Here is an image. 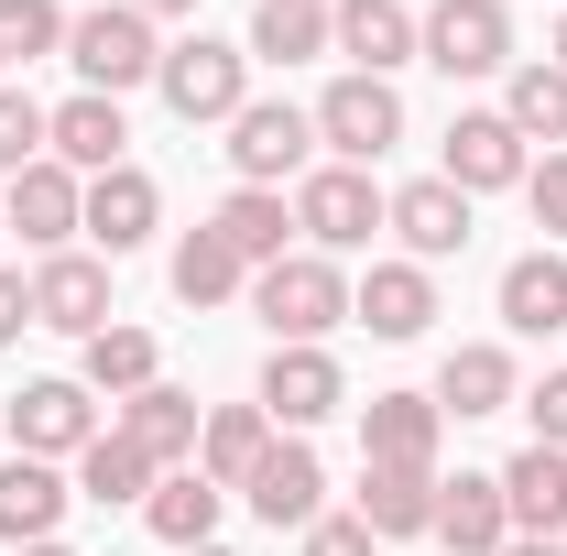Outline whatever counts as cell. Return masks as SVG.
Wrapping results in <instances>:
<instances>
[{
    "mask_svg": "<svg viewBox=\"0 0 567 556\" xmlns=\"http://www.w3.org/2000/svg\"><path fill=\"white\" fill-rule=\"evenodd\" d=\"M251 317L274 328V349H328V328H350V274L328 251H284L251 274Z\"/></svg>",
    "mask_w": 567,
    "mask_h": 556,
    "instance_id": "cell-1",
    "label": "cell"
},
{
    "mask_svg": "<svg viewBox=\"0 0 567 556\" xmlns=\"http://www.w3.org/2000/svg\"><path fill=\"white\" fill-rule=\"evenodd\" d=\"M382 218H393V197H382L360 164H306V175H295V240H306V251H328V262L371 251V240H382Z\"/></svg>",
    "mask_w": 567,
    "mask_h": 556,
    "instance_id": "cell-2",
    "label": "cell"
},
{
    "mask_svg": "<svg viewBox=\"0 0 567 556\" xmlns=\"http://www.w3.org/2000/svg\"><path fill=\"white\" fill-rule=\"evenodd\" d=\"M66 66H76V87H99V99H132V87L164 76V33L142 22L132 0H99V11L66 22Z\"/></svg>",
    "mask_w": 567,
    "mask_h": 556,
    "instance_id": "cell-3",
    "label": "cell"
},
{
    "mask_svg": "<svg viewBox=\"0 0 567 556\" xmlns=\"http://www.w3.org/2000/svg\"><path fill=\"white\" fill-rule=\"evenodd\" d=\"M153 87H164V110H175L186 132H197V121H218V132H229V121L251 110V44L186 33V44H164V76H153Z\"/></svg>",
    "mask_w": 567,
    "mask_h": 556,
    "instance_id": "cell-4",
    "label": "cell"
},
{
    "mask_svg": "<svg viewBox=\"0 0 567 556\" xmlns=\"http://www.w3.org/2000/svg\"><path fill=\"white\" fill-rule=\"evenodd\" d=\"M415 66L436 76H513V11L502 0H436V11H415Z\"/></svg>",
    "mask_w": 567,
    "mask_h": 556,
    "instance_id": "cell-5",
    "label": "cell"
},
{
    "mask_svg": "<svg viewBox=\"0 0 567 556\" xmlns=\"http://www.w3.org/2000/svg\"><path fill=\"white\" fill-rule=\"evenodd\" d=\"M317 142H328V164H382L393 142H404V99H393V76H328V99H317Z\"/></svg>",
    "mask_w": 567,
    "mask_h": 556,
    "instance_id": "cell-6",
    "label": "cell"
},
{
    "mask_svg": "<svg viewBox=\"0 0 567 556\" xmlns=\"http://www.w3.org/2000/svg\"><path fill=\"white\" fill-rule=\"evenodd\" d=\"M306 153H317V110H295V99H251V110L229 121V175H240V186L306 175Z\"/></svg>",
    "mask_w": 567,
    "mask_h": 556,
    "instance_id": "cell-7",
    "label": "cell"
},
{
    "mask_svg": "<svg viewBox=\"0 0 567 556\" xmlns=\"http://www.w3.org/2000/svg\"><path fill=\"white\" fill-rule=\"evenodd\" d=\"M0 425H11V459H76L99 436V393L87 382H22L0 404Z\"/></svg>",
    "mask_w": 567,
    "mask_h": 556,
    "instance_id": "cell-8",
    "label": "cell"
},
{
    "mask_svg": "<svg viewBox=\"0 0 567 556\" xmlns=\"http://www.w3.org/2000/svg\"><path fill=\"white\" fill-rule=\"evenodd\" d=\"M262 415H274V436H306V425H328L339 404H350V371L328 360V349H274L262 360V393H251Z\"/></svg>",
    "mask_w": 567,
    "mask_h": 556,
    "instance_id": "cell-9",
    "label": "cell"
},
{
    "mask_svg": "<svg viewBox=\"0 0 567 556\" xmlns=\"http://www.w3.org/2000/svg\"><path fill=\"white\" fill-rule=\"evenodd\" d=\"M458 197H502V186H524L535 175V153H524V132L502 121V110H458L447 121V164H436Z\"/></svg>",
    "mask_w": 567,
    "mask_h": 556,
    "instance_id": "cell-10",
    "label": "cell"
},
{
    "mask_svg": "<svg viewBox=\"0 0 567 556\" xmlns=\"http://www.w3.org/2000/svg\"><path fill=\"white\" fill-rule=\"evenodd\" d=\"M76 218H87V175H66L55 153L22 164L0 197V229H22V251H76Z\"/></svg>",
    "mask_w": 567,
    "mask_h": 556,
    "instance_id": "cell-11",
    "label": "cell"
},
{
    "mask_svg": "<svg viewBox=\"0 0 567 556\" xmlns=\"http://www.w3.org/2000/svg\"><path fill=\"white\" fill-rule=\"evenodd\" d=\"M164 229V186L142 175V164H110V175H87V218H76V240L99 251V262H121Z\"/></svg>",
    "mask_w": 567,
    "mask_h": 556,
    "instance_id": "cell-12",
    "label": "cell"
},
{
    "mask_svg": "<svg viewBox=\"0 0 567 556\" xmlns=\"http://www.w3.org/2000/svg\"><path fill=\"white\" fill-rule=\"evenodd\" d=\"M121 306H110V262L99 251H44L33 262V328H55V339H99Z\"/></svg>",
    "mask_w": 567,
    "mask_h": 556,
    "instance_id": "cell-13",
    "label": "cell"
},
{
    "mask_svg": "<svg viewBox=\"0 0 567 556\" xmlns=\"http://www.w3.org/2000/svg\"><path fill=\"white\" fill-rule=\"evenodd\" d=\"M393 240H404V262H458L470 251V197L447 186V175H415V186H393V218H382Z\"/></svg>",
    "mask_w": 567,
    "mask_h": 556,
    "instance_id": "cell-14",
    "label": "cell"
},
{
    "mask_svg": "<svg viewBox=\"0 0 567 556\" xmlns=\"http://www.w3.org/2000/svg\"><path fill=\"white\" fill-rule=\"evenodd\" d=\"M240 502H251L274 535H306V524L328 513V470H317V447H306V436H274V459L240 481Z\"/></svg>",
    "mask_w": 567,
    "mask_h": 556,
    "instance_id": "cell-15",
    "label": "cell"
},
{
    "mask_svg": "<svg viewBox=\"0 0 567 556\" xmlns=\"http://www.w3.org/2000/svg\"><path fill=\"white\" fill-rule=\"evenodd\" d=\"M350 328H371V339H425L436 328V274L425 262H371V274L350 284Z\"/></svg>",
    "mask_w": 567,
    "mask_h": 556,
    "instance_id": "cell-16",
    "label": "cell"
},
{
    "mask_svg": "<svg viewBox=\"0 0 567 556\" xmlns=\"http://www.w3.org/2000/svg\"><path fill=\"white\" fill-rule=\"evenodd\" d=\"M328 55H350V76L415 66V11L404 0H328Z\"/></svg>",
    "mask_w": 567,
    "mask_h": 556,
    "instance_id": "cell-17",
    "label": "cell"
},
{
    "mask_svg": "<svg viewBox=\"0 0 567 556\" xmlns=\"http://www.w3.org/2000/svg\"><path fill=\"white\" fill-rule=\"evenodd\" d=\"M436 546H447V556H502V546H513L502 470H458V481H436Z\"/></svg>",
    "mask_w": 567,
    "mask_h": 556,
    "instance_id": "cell-18",
    "label": "cell"
},
{
    "mask_svg": "<svg viewBox=\"0 0 567 556\" xmlns=\"http://www.w3.org/2000/svg\"><path fill=\"white\" fill-rule=\"evenodd\" d=\"M502 404H524V371H513V349L502 339H458L436 360V415H502Z\"/></svg>",
    "mask_w": 567,
    "mask_h": 556,
    "instance_id": "cell-19",
    "label": "cell"
},
{
    "mask_svg": "<svg viewBox=\"0 0 567 556\" xmlns=\"http://www.w3.org/2000/svg\"><path fill=\"white\" fill-rule=\"evenodd\" d=\"M110 425L132 436L153 470H197V425H208V404H197V393H175V382H153V393H132Z\"/></svg>",
    "mask_w": 567,
    "mask_h": 556,
    "instance_id": "cell-20",
    "label": "cell"
},
{
    "mask_svg": "<svg viewBox=\"0 0 567 556\" xmlns=\"http://www.w3.org/2000/svg\"><path fill=\"white\" fill-rule=\"evenodd\" d=\"M360 524L382 535V546H404V535H436V470H393V459H360Z\"/></svg>",
    "mask_w": 567,
    "mask_h": 556,
    "instance_id": "cell-21",
    "label": "cell"
},
{
    "mask_svg": "<svg viewBox=\"0 0 567 556\" xmlns=\"http://www.w3.org/2000/svg\"><path fill=\"white\" fill-rule=\"evenodd\" d=\"M44 153H55L66 175H110V164H132V121H121V99L76 87L66 110H55V132H44Z\"/></svg>",
    "mask_w": 567,
    "mask_h": 556,
    "instance_id": "cell-22",
    "label": "cell"
},
{
    "mask_svg": "<svg viewBox=\"0 0 567 556\" xmlns=\"http://www.w3.org/2000/svg\"><path fill=\"white\" fill-rule=\"evenodd\" d=\"M436 436H447L436 393H371V404H360V459H393V470H436Z\"/></svg>",
    "mask_w": 567,
    "mask_h": 556,
    "instance_id": "cell-23",
    "label": "cell"
},
{
    "mask_svg": "<svg viewBox=\"0 0 567 556\" xmlns=\"http://www.w3.org/2000/svg\"><path fill=\"white\" fill-rule=\"evenodd\" d=\"M76 382H87V393H110V404H132V393H153V382H164V339L110 317L99 339H76Z\"/></svg>",
    "mask_w": 567,
    "mask_h": 556,
    "instance_id": "cell-24",
    "label": "cell"
},
{
    "mask_svg": "<svg viewBox=\"0 0 567 556\" xmlns=\"http://www.w3.org/2000/svg\"><path fill=\"white\" fill-rule=\"evenodd\" d=\"M208 229L251 262V274H262V262H284V251H295V197H284V186H229V197L208 208Z\"/></svg>",
    "mask_w": 567,
    "mask_h": 556,
    "instance_id": "cell-25",
    "label": "cell"
},
{
    "mask_svg": "<svg viewBox=\"0 0 567 556\" xmlns=\"http://www.w3.org/2000/svg\"><path fill=\"white\" fill-rule=\"evenodd\" d=\"M66 470L55 459H0V546H44L66 524Z\"/></svg>",
    "mask_w": 567,
    "mask_h": 556,
    "instance_id": "cell-26",
    "label": "cell"
},
{
    "mask_svg": "<svg viewBox=\"0 0 567 556\" xmlns=\"http://www.w3.org/2000/svg\"><path fill=\"white\" fill-rule=\"evenodd\" d=\"M218 513H229V491L208 481V470H164L153 481V502H142V524H153V546H218Z\"/></svg>",
    "mask_w": 567,
    "mask_h": 556,
    "instance_id": "cell-27",
    "label": "cell"
},
{
    "mask_svg": "<svg viewBox=\"0 0 567 556\" xmlns=\"http://www.w3.org/2000/svg\"><path fill=\"white\" fill-rule=\"evenodd\" d=\"M502 328L513 339H567V251L502 262Z\"/></svg>",
    "mask_w": 567,
    "mask_h": 556,
    "instance_id": "cell-28",
    "label": "cell"
},
{
    "mask_svg": "<svg viewBox=\"0 0 567 556\" xmlns=\"http://www.w3.org/2000/svg\"><path fill=\"white\" fill-rule=\"evenodd\" d=\"M153 481H164V470L142 459V447L121 436V425H99V436L76 447V502H110V513H142V502H153Z\"/></svg>",
    "mask_w": 567,
    "mask_h": 556,
    "instance_id": "cell-29",
    "label": "cell"
},
{
    "mask_svg": "<svg viewBox=\"0 0 567 556\" xmlns=\"http://www.w3.org/2000/svg\"><path fill=\"white\" fill-rule=\"evenodd\" d=\"M502 502H513V535H567V447H513Z\"/></svg>",
    "mask_w": 567,
    "mask_h": 556,
    "instance_id": "cell-30",
    "label": "cell"
},
{
    "mask_svg": "<svg viewBox=\"0 0 567 556\" xmlns=\"http://www.w3.org/2000/svg\"><path fill=\"white\" fill-rule=\"evenodd\" d=\"M262 459H274V415H262V404H218V415L197 425V470H208L218 491H240Z\"/></svg>",
    "mask_w": 567,
    "mask_h": 556,
    "instance_id": "cell-31",
    "label": "cell"
},
{
    "mask_svg": "<svg viewBox=\"0 0 567 556\" xmlns=\"http://www.w3.org/2000/svg\"><path fill=\"white\" fill-rule=\"evenodd\" d=\"M502 121H513L524 142H546V153H567V66H546V55L513 66L502 76Z\"/></svg>",
    "mask_w": 567,
    "mask_h": 556,
    "instance_id": "cell-32",
    "label": "cell"
},
{
    "mask_svg": "<svg viewBox=\"0 0 567 556\" xmlns=\"http://www.w3.org/2000/svg\"><path fill=\"white\" fill-rule=\"evenodd\" d=\"M175 295H186V306H229V295H251V262H240V251L218 240L208 218H197V229L175 240Z\"/></svg>",
    "mask_w": 567,
    "mask_h": 556,
    "instance_id": "cell-33",
    "label": "cell"
},
{
    "mask_svg": "<svg viewBox=\"0 0 567 556\" xmlns=\"http://www.w3.org/2000/svg\"><path fill=\"white\" fill-rule=\"evenodd\" d=\"M328 55V0H262L251 11V66H306Z\"/></svg>",
    "mask_w": 567,
    "mask_h": 556,
    "instance_id": "cell-34",
    "label": "cell"
},
{
    "mask_svg": "<svg viewBox=\"0 0 567 556\" xmlns=\"http://www.w3.org/2000/svg\"><path fill=\"white\" fill-rule=\"evenodd\" d=\"M66 0H0V55L11 66H33V55H66Z\"/></svg>",
    "mask_w": 567,
    "mask_h": 556,
    "instance_id": "cell-35",
    "label": "cell"
},
{
    "mask_svg": "<svg viewBox=\"0 0 567 556\" xmlns=\"http://www.w3.org/2000/svg\"><path fill=\"white\" fill-rule=\"evenodd\" d=\"M44 132H55V110H44L33 87H0V186H11L22 164H44Z\"/></svg>",
    "mask_w": 567,
    "mask_h": 556,
    "instance_id": "cell-36",
    "label": "cell"
},
{
    "mask_svg": "<svg viewBox=\"0 0 567 556\" xmlns=\"http://www.w3.org/2000/svg\"><path fill=\"white\" fill-rule=\"evenodd\" d=\"M524 208H535V229H546V251H567V153H546V164L524 175Z\"/></svg>",
    "mask_w": 567,
    "mask_h": 556,
    "instance_id": "cell-37",
    "label": "cell"
},
{
    "mask_svg": "<svg viewBox=\"0 0 567 556\" xmlns=\"http://www.w3.org/2000/svg\"><path fill=\"white\" fill-rule=\"evenodd\" d=\"M306 556H382V535H371L360 513H317V524H306Z\"/></svg>",
    "mask_w": 567,
    "mask_h": 556,
    "instance_id": "cell-38",
    "label": "cell"
},
{
    "mask_svg": "<svg viewBox=\"0 0 567 556\" xmlns=\"http://www.w3.org/2000/svg\"><path fill=\"white\" fill-rule=\"evenodd\" d=\"M524 415H535V447H567V371H546L524 393Z\"/></svg>",
    "mask_w": 567,
    "mask_h": 556,
    "instance_id": "cell-39",
    "label": "cell"
},
{
    "mask_svg": "<svg viewBox=\"0 0 567 556\" xmlns=\"http://www.w3.org/2000/svg\"><path fill=\"white\" fill-rule=\"evenodd\" d=\"M22 328H33V274H11V262H0V349L22 339Z\"/></svg>",
    "mask_w": 567,
    "mask_h": 556,
    "instance_id": "cell-40",
    "label": "cell"
},
{
    "mask_svg": "<svg viewBox=\"0 0 567 556\" xmlns=\"http://www.w3.org/2000/svg\"><path fill=\"white\" fill-rule=\"evenodd\" d=\"M502 556H567V535H513Z\"/></svg>",
    "mask_w": 567,
    "mask_h": 556,
    "instance_id": "cell-41",
    "label": "cell"
},
{
    "mask_svg": "<svg viewBox=\"0 0 567 556\" xmlns=\"http://www.w3.org/2000/svg\"><path fill=\"white\" fill-rule=\"evenodd\" d=\"M142 22H186V11H197V0H132Z\"/></svg>",
    "mask_w": 567,
    "mask_h": 556,
    "instance_id": "cell-42",
    "label": "cell"
},
{
    "mask_svg": "<svg viewBox=\"0 0 567 556\" xmlns=\"http://www.w3.org/2000/svg\"><path fill=\"white\" fill-rule=\"evenodd\" d=\"M11 556H76V546H66V535H44V546H11Z\"/></svg>",
    "mask_w": 567,
    "mask_h": 556,
    "instance_id": "cell-43",
    "label": "cell"
},
{
    "mask_svg": "<svg viewBox=\"0 0 567 556\" xmlns=\"http://www.w3.org/2000/svg\"><path fill=\"white\" fill-rule=\"evenodd\" d=\"M546 66H567V22H557V44H546Z\"/></svg>",
    "mask_w": 567,
    "mask_h": 556,
    "instance_id": "cell-44",
    "label": "cell"
},
{
    "mask_svg": "<svg viewBox=\"0 0 567 556\" xmlns=\"http://www.w3.org/2000/svg\"><path fill=\"white\" fill-rule=\"evenodd\" d=\"M186 556H240V546H186Z\"/></svg>",
    "mask_w": 567,
    "mask_h": 556,
    "instance_id": "cell-45",
    "label": "cell"
},
{
    "mask_svg": "<svg viewBox=\"0 0 567 556\" xmlns=\"http://www.w3.org/2000/svg\"><path fill=\"white\" fill-rule=\"evenodd\" d=\"M0 87H11V55H0Z\"/></svg>",
    "mask_w": 567,
    "mask_h": 556,
    "instance_id": "cell-46",
    "label": "cell"
},
{
    "mask_svg": "<svg viewBox=\"0 0 567 556\" xmlns=\"http://www.w3.org/2000/svg\"><path fill=\"white\" fill-rule=\"evenodd\" d=\"M0 240H11V229H0Z\"/></svg>",
    "mask_w": 567,
    "mask_h": 556,
    "instance_id": "cell-47",
    "label": "cell"
}]
</instances>
